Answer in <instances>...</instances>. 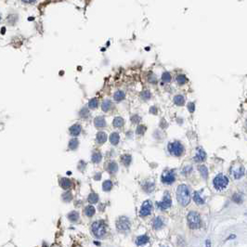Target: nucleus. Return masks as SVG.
<instances>
[{
  "label": "nucleus",
  "mask_w": 247,
  "mask_h": 247,
  "mask_svg": "<svg viewBox=\"0 0 247 247\" xmlns=\"http://www.w3.org/2000/svg\"><path fill=\"white\" fill-rule=\"evenodd\" d=\"M67 217L71 222L74 223L79 219V213L77 211H72L67 215Z\"/></svg>",
  "instance_id": "obj_21"
},
{
  "label": "nucleus",
  "mask_w": 247,
  "mask_h": 247,
  "mask_svg": "<svg viewBox=\"0 0 247 247\" xmlns=\"http://www.w3.org/2000/svg\"><path fill=\"white\" fill-rule=\"evenodd\" d=\"M177 199H178V202L182 206H186L189 203V202H191V196H189V189L186 185L182 184V185H179L178 187Z\"/></svg>",
  "instance_id": "obj_1"
},
{
  "label": "nucleus",
  "mask_w": 247,
  "mask_h": 247,
  "mask_svg": "<svg viewBox=\"0 0 247 247\" xmlns=\"http://www.w3.org/2000/svg\"><path fill=\"white\" fill-rule=\"evenodd\" d=\"M125 98H126V94L124 91H122V90H118V91H116L114 94H113V99L117 102H120V101H124Z\"/></svg>",
  "instance_id": "obj_17"
},
{
  "label": "nucleus",
  "mask_w": 247,
  "mask_h": 247,
  "mask_svg": "<svg viewBox=\"0 0 247 247\" xmlns=\"http://www.w3.org/2000/svg\"><path fill=\"white\" fill-rule=\"evenodd\" d=\"M148 241H149V237L148 236H147V235H141V236L137 237V238L136 244H137V245L140 246V245H143V244H147Z\"/></svg>",
  "instance_id": "obj_23"
},
{
  "label": "nucleus",
  "mask_w": 247,
  "mask_h": 247,
  "mask_svg": "<svg viewBox=\"0 0 247 247\" xmlns=\"http://www.w3.org/2000/svg\"><path fill=\"white\" fill-rule=\"evenodd\" d=\"M162 181L166 184H171L175 181V175L173 171H164L162 175Z\"/></svg>",
  "instance_id": "obj_8"
},
{
  "label": "nucleus",
  "mask_w": 247,
  "mask_h": 247,
  "mask_svg": "<svg viewBox=\"0 0 247 247\" xmlns=\"http://www.w3.org/2000/svg\"><path fill=\"white\" fill-rule=\"evenodd\" d=\"M168 151L171 154H173L175 156H180V155H182L183 151H184V147L180 142L175 141V142H172V143H169Z\"/></svg>",
  "instance_id": "obj_6"
},
{
  "label": "nucleus",
  "mask_w": 247,
  "mask_h": 247,
  "mask_svg": "<svg viewBox=\"0 0 247 247\" xmlns=\"http://www.w3.org/2000/svg\"><path fill=\"white\" fill-rule=\"evenodd\" d=\"M193 200L195 202L197 205H203L205 203V200L200 196L199 192H194V195H193Z\"/></svg>",
  "instance_id": "obj_32"
},
{
  "label": "nucleus",
  "mask_w": 247,
  "mask_h": 247,
  "mask_svg": "<svg viewBox=\"0 0 247 247\" xmlns=\"http://www.w3.org/2000/svg\"><path fill=\"white\" fill-rule=\"evenodd\" d=\"M91 232L94 235V237H96L98 239H101L105 236L106 232H107V229H106V225L103 221H95L92 226H91Z\"/></svg>",
  "instance_id": "obj_2"
},
{
  "label": "nucleus",
  "mask_w": 247,
  "mask_h": 247,
  "mask_svg": "<svg viewBox=\"0 0 247 247\" xmlns=\"http://www.w3.org/2000/svg\"><path fill=\"white\" fill-rule=\"evenodd\" d=\"M198 170L200 171V173H201L202 177H203V178H206L208 177V170H207V168H206L205 165H200V166L198 167Z\"/></svg>",
  "instance_id": "obj_33"
},
{
  "label": "nucleus",
  "mask_w": 247,
  "mask_h": 247,
  "mask_svg": "<svg viewBox=\"0 0 247 247\" xmlns=\"http://www.w3.org/2000/svg\"><path fill=\"white\" fill-rule=\"evenodd\" d=\"M232 201H233L234 203H241L244 200H243V197H241V195L235 193L234 195L232 196Z\"/></svg>",
  "instance_id": "obj_38"
},
{
  "label": "nucleus",
  "mask_w": 247,
  "mask_h": 247,
  "mask_svg": "<svg viewBox=\"0 0 247 247\" xmlns=\"http://www.w3.org/2000/svg\"><path fill=\"white\" fill-rule=\"evenodd\" d=\"M119 140H120V136L118 134L117 132H113L111 134L110 136V142L112 145H117L119 143Z\"/></svg>",
  "instance_id": "obj_22"
},
{
  "label": "nucleus",
  "mask_w": 247,
  "mask_h": 247,
  "mask_svg": "<svg viewBox=\"0 0 247 247\" xmlns=\"http://www.w3.org/2000/svg\"><path fill=\"white\" fill-rule=\"evenodd\" d=\"M81 131H82V127L80 125H78V124H75V125L72 126L69 129L71 136H73V137H77L80 133H81Z\"/></svg>",
  "instance_id": "obj_13"
},
{
  "label": "nucleus",
  "mask_w": 247,
  "mask_h": 247,
  "mask_svg": "<svg viewBox=\"0 0 247 247\" xmlns=\"http://www.w3.org/2000/svg\"><path fill=\"white\" fill-rule=\"evenodd\" d=\"M80 116L81 117H83V118H85V117H87L88 115H89V111H88V109L87 108H83L81 111H80Z\"/></svg>",
  "instance_id": "obj_40"
},
{
  "label": "nucleus",
  "mask_w": 247,
  "mask_h": 247,
  "mask_svg": "<svg viewBox=\"0 0 247 247\" xmlns=\"http://www.w3.org/2000/svg\"><path fill=\"white\" fill-rule=\"evenodd\" d=\"M101 159H102V155H101V153H99V151H94L93 154H92V157H91L92 162H93L94 164H99V163L101 161Z\"/></svg>",
  "instance_id": "obj_24"
},
{
  "label": "nucleus",
  "mask_w": 247,
  "mask_h": 247,
  "mask_svg": "<svg viewBox=\"0 0 247 247\" xmlns=\"http://www.w3.org/2000/svg\"><path fill=\"white\" fill-rule=\"evenodd\" d=\"M87 201H88V203H91V205L97 203L99 202V195L95 192H91L87 197Z\"/></svg>",
  "instance_id": "obj_30"
},
{
  "label": "nucleus",
  "mask_w": 247,
  "mask_h": 247,
  "mask_svg": "<svg viewBox=\"0 0 247 247\" xmlns=\"http://www.w3.org/2000/svg\"><path fill=\"white\" fill-rule=\"evenodd\" d=\"M60 186L65 191H69V189L73 187V181L67 178H60Z\"/></svg>",
  "instance_id": "obj_11"
},
{
  "label": "nucleus",
  "mask_w": 247,
  "mask_h": 247,
  "mask_svg": "<svg viewBox=\"0 0 247 247\" xmlns=\"http://www.w3.org/2000/svg\"><path fill=\"white\" fill-rule=\"evenodd\" d=\"M171 203L172 202H171V198L169 196V194L166 193L165 196L164 197V200L157 203V206L160 209H162V210H165V209H167L171 206Z\"/></svg>",
  "instance_id": "obj_9"
},
{
  "label": "nucleus",
  "mask_w": 247,
  "mask_h": 247,
  "mask_svg": "<svg viewBox=\"0 0 247 247\" xmlns=\"http://www.w3.org/2000/svg\"><path fill=\"white\" fill-rule=\"evenodd\" d=\"M164 226V222L162 220V218L160 216H157L153 220V229L154 230H160L161 228H163Z\"/></svg>",
  "instance_id": "obj_27"
},
{
  "label": "nucleus",
  "mask_w": 247,
  "mask_h": 247,
  "mask_svg": "<svg viewBox=\"0 0 247 247\" xmlns=\"http://www.w3.org/2000/svg\"><path fill=\"white\" fill-rule=\"evenodd\" d=\"M150 112L153 113V114H156V113H157V108H156L155 106H153L150 109Z\"/></svg>",
  "instance_id": "obj_45"
},
{
  "label": "nucleus",
  "mask_w": 247,
  "mask_h": 247,
  "mask_svg": "<svg viewBox=\"0 0 247 247\" xmlns=\"http://www.w3.org/2000/svg\"><path fill=\"white\" fill-rule=\"evenodd\" d=\"M187 219H188V225L189 227L191 228L192 230H196L199 229L202 225V221H201V217L199 216V214L191 211L189 213V215L187 216Z\"/></svg>",
  "instance_id": "obj_3"
},
{
  "label": "nucleus",
  "mask_w": 247,
  "mask_h": 247,
  "mask_svg": "<svg viewBox=\"0 0 247 247\" xmlns=\"http://www.w3.org/2000/svg\"><path fill=\"white\" fill-rule=\"evenodd\" d=\"M188 110L189 111V112H193L194 111H195V104H194L193 102H189L188 103Z\"/></svg>",
  "instance_id": "obj_42"
},
{
  "label": "nucleus",
  "mask_w": 247,
  "mask_h": 247,
  "mask_svg": "<svg viewBox=\"0 0 247 247\" xmlns=\"http://www.w3.org/2000/svg\"><path fill=\"white\" fill-rule=\"evenodd\" d=\"M156 81H157V79H156V76H155V75H154L153 73H151L150 76H149V82L153 83V84H155Z\"/></svg>",
  "instance_id": "obj_43"
},
{
  "label": "nucleus",
  "mask_w": 247,
  "mask_h": 247,
  "mask_svg": "<svg viewBox=\"0 0 247 247\" xmlns=\"http://www.w3.org/2000/svg\"><path fill=\"white\" fill-rule=\"evenodd\" d=\"M116 229L120 232H126L130 229V221L126 216H121L116 221Z\"/></svg>",
  "instance_id": "obj_4"
},
{
  "label": "nucleus",
  "mask_w": 247,
  "mask_h": 247,
  "mask_svg": "<svg viewBox=\"0 0 247 247\" xmlns=\"http://www.w3.org/2000/svg\"><path fill=\"white\" fill-rule=\"evenodd\" d=\"M151 210H153V205H151V201H145L141 205L139 215H140V216H147L151 213Z\"/></svg>",
  "instance_id": "obj_7"
},
{
  "label": "nucleus",
  "mask_w": 247,
  "mask_h": 247,
  "mask_svg": "<svg viewBox=\"0 0 247 247\" xmlns=\"http://www.w3.org/2000/svg\"><path fill=\"white\" fill-rule=\"evenodd\" d=\"M112 103L110 99H105L103 102H102V105H101V109L103 112H109L112 109Z\"/></svg>",
  "instance_id": "obj_25"
},
{
  "label": "nucleus",
  "mask_w": 247,
  "mask_h": 247,
  "mask_svg": "<svg viewBox=\"0 0 247 247\" xmlns=\"http://www.w3.org/2000/svg\"><path fill=\"white\" fill-rule=\"evenodd\" d=\"M107 171L110 174H114L118 171V165L115 162H110L107 165Z\"/></svg>",
  "instance_id": "obj_18"
},
{
  "label": "nucleus",
  "mask_w": 247,
  "mask_h": 247,
  "mask_svg": "<svg viewBox=\"0 0 247 247\" xmlns=\"http://www.w3.org/2000/svg\"><path fill=\"white\" fill-rule=\"evenodd\" d=\"M162 80L164 83H170L171 80H172V76H171V74L168 72H164L162 74Z\"/></svg>",
  "instance_id": "obj_35"
},
{
  "label": "nucleus",
  "mask_w": 247,
  "mask_h": 247,
  "mask_svg": "<svg viewBox=\"0 0 247 247\" xmlns=\"http://www.w3.org/2000/svg\"><path fill=\"white\" fill-rule=\"evenodd\" d=\"M213 183H214V186H215L216 189H223L228 186V184H229V178H228L226 176H224L223 174H219L215 178Z\"/></svg>",
  "instance_id": "obj_5"
},
{
  "label": "nucleus",
  "mask_w": 247,
  "mask_h": 247,
  "mask_svg": "<svg viewBox=\"0 0 247 247\" xmlns=\"http://www.w3.org/2000/svg\"><path fill=\"white\" fill-rule=\"evenodd\" d=\"M132 161V157L129 154H124L121 156V162L125 166H128Z\"/></svg>",
  "instance_id": "obj_26"
},
{
  "label": "nucleus",
  "mask_w": 247,
  "mask_h": 247,
  "mask_svg": "<svg viewBox=\"0 0 247 247\" xmlns=\"http://www.w3.org/2000/svg\"><path fill=\"white\" fill-rule=\"evenodd\" d=\"M94 125L98 128H102L106 126V120L102 116H98L94 119Z\"/></svg>",
  "instance_id": "obj_14"
},
{
  "label": "nucleus",
  "mask_w": 247,
  "mask_h": 247,
  "mask_svg": "<svg viewBox=\"0 0 247 247\" xmlns=\"http://www.w3.org/2000/svg\"><path fill=\"white\" fill-rule=\"evenodd\" d=\"M112 188V182L111 180H105L102 184V189L104 191H110Z\"/></svg>",
  "instance_id": "obj_31"
},
{
  "label": "nucleus",
  "mask_w": 247,
  "mask_h": 247,
  "mask_svg": "<svg viewBox=\"0 0 247 247\" xmlns=\"http://www.w3.org/2000/svg\"><path fill=\"white\" fill-rule=\"evenodd\" d=\"M72 199H73V195H72V193H71L70 191H66L65 193L62 194V200L64 202L69 203V202L72 201Z\"/></svg>",
  "instance_id": "obj_37"
},
{
  "label": "nucleus",
  "mask_w": 247,
  "mask_h": 247,
  "mask_svg": "<svg viewBox=\"0 0 247 247\" xmlns=\"http://www.w3.org/2000/svg\"><path fill=\"white\" fill-rule=\"evenodd\" d=\"M211 246V241L210 240H206V247H210Z\"/></svg>",
  "instance_id": "obj_48"
},
{
  "label": "nucleus",
  "mask_w": 247,
  "mask_h": 247,
  "mask_svg": "<svg viewBox=\"0 0 247 247\" xmlns=\"http://www.w3.org/2000/svg\"><path fill=\"white\" fill-rule=\"evenodd\" d=\"M231 175H233V177L237 179L241 178L244 175V167L241 164L236 166V167L233 166V167L231 168Z\"/></svg>",
  "instance_id": "obj_10"
},
{
  "label": "nucleus",
  "mask_w": 247,
  "mask_h": 247,
  "mask_svg": "<svg viewBox=\"0 0 247 247\" xmlns=\"http://www.w3.org/2000/svg\"><path fill=\"white\" fill-rule=\"evenodd\" d=\"M174 102L178 106H183L185 104V98L183 95H176L174 97Z\"/></svg>",
  "instance_id": "obj_19"
},
{
  "label": "nucleus",
  "mask_w": 247,
  "mask_h": 247,
  "mask_svg": "<svg viewBox=\"0 0 247 247\" xmlns=\"http://www.w3.org/2000/svg\"><path fill=\"white\" fill-rule=\"evenodd\" d=\"M24 3H27V4H31V3H34L35 0H22Z\"/></svg>",
  "instance_id": "obj_47"
},
{
  "label": "nucleus",
  "mask_w": 247,
  "mask_h": 247,
  "mask_svg": "<svg viewBox=\"0 0 247 247\" xmlns=\"http://www.w3.org/2000/svg\"><path fill=\"white\" fill-rule=\"evenodd\" d=\"M79 146V141L77 139H75V137H74V139H72L70 141H69V149L72 150V151H75Z\"/></svg>",
  "instance_id": "obj_28"
},
{
  "label": "nucleus",
  "mask_w": 247,
  "mask_h": 247,
  "mask_svg": "<svg viewBox=\"0 0 247 247\" xmlns=\"http://www.w3.org/2000/svg\"><path fill=\"white\" fill-rule=\"evenodd\" d=\"M101 178V173H96V175L94 176V179L95 180H99Z\"/></svg>",
  "instance_id": "obj_46"
},
{
  "label": "nucleus",
  "mask_w": 247,
  "mask_h": 247,
  "mask_svg": "<svg viewBox=\"0 0 247 247\" xmlns=\"http://www.w3.org/2000/svg\"><path fill=\"white\" fill-rule=\"evenodd\" d=\"M95 213H96V209L93 205H87L84 208V214L87 217H92L95 215Z\"/></svg>",
  "instance_id": "obj_16"
},
{
  "label": "nucleus",
  "mask_w": 247,
  "mask_h": 247,
  "mask_svg": "<svg viewBox=\"0 0 247 247\" xmlns=\"http://www.w3.org/2000/svg\"><path fill=\"white\" fill-rule=\"evenodd\" d=\"M107 140V134L103 131H99L98 132V134L96 136V141L99 144H103L105 143Z\"/></svg>",
  "instance_id": "obj_15"
},
{
  "label": "nucleus",
  "mask_w": 247,
  "mask_h": 247,
  "mask_svg": "<svg viewBox=\"0 0 247 247\" xmlns=\"http://www.w3.org/2000/svg\"><path fill=\"white\" fill-rule=\"evenodd\" d=\"M124 124H125V120L120 116L115 117L112 121V125L114 127H122L124 126Z\"/></svg>",
  "instance_id": "obj_29"
},
{
  "label": "nucleus",
  "mask_w": 247,
  "mask_h": 247,
  "mask_svg": "<svg viewBox=\"0 0 247 247\" xmlns=\"http://www.w3.org/2000/svg\"><path fill=\"white\" fill-rule=\"evenodd\" d=\"M140 120H141L140 116H139L137 114H135V115H133V116L131 117V122H132L133 124H137L139 122H140Z\"/></svg>",
  "instance_id": "obj_41"
},
{
  "label": "nucleus",
  "mask_w": 247,
  "mask_h": 247,
  "mask_svg": "<svg viewBox=\"0 0 247 247\" xmlns=\"http://www.w3.org/2000/svg\"><path fill=\"white\" fill-rule=\"evenodd\" d=\"M99 106V101L98 99L94 98V99H91L88 102V107L90 109H97Z\"/></svg>",
  "instance_id": "obj_34"
},
{
  "label": "nucleus",
  "mask_w": 247,
  "mask_h": 247,
  "mask_svg": "<svg viewBox=\"0 0 247 247\" xmlns=\"http://www.w3.org/2000/svg\"><path fill=\"white\" fill-rule=\"evenodd\" d=\"M145 131H146V126L140 125V126H139L137 127L136 133H137V135H143Z\"/></svg>",
  "instance_id": "obj_39"
},
{
  "label": "nucleus",
  "mask_w": 247,
  "mask_h": 247,
  "mask_svg": "<svg viewBox=\"0 0 247 247\" xmlns=\"http://www.w3.org/2000/svg\"><path fill=\"white\" fill-rule=\"evenodd\" d=\"M206 159V153L202 148H197V154L194 156L195 162H203Z\"/></svg>",
  "instance_id": "obj_12"
},
{
  "label": "nucleus",
  "mask_w": 247,
  "mask_h": 247,
  "mask_svg": "<svg viewBox=\"0 0 247 247\" xmlns=\"http://www.w3.org/2000/svg\"><path fill=\"white\" fill-rule=\"evenodd\" d=\"M84 168H85V163L84 162V161H80L79 162V166H78V169L83 171Z\"/></svg>",
  "instance_id": "obj_44"
},
{
  "label": "nucleus",
  "mask_w": 247,
  "mask_h": 247,
  "mask_svg": "<svg viewBox=\"0 0 247 247\" xmlns=\"http://www.w3.org/2000/svg\"><path fill=\"white\" fill-rule=\"evenodd\" d=\"M140 97L143 101H149V99L151 98V93L149 91V90H144V91L140 94Z\"/></svg>",
  "instance_id": "obj_36"
},
{
  "label": "nucleus",
  "mask_w": 247,
  "mask_h": 247,
  "mask_svg": "<svg viewBox=\"0 0 247 247\" xmlns=\"http://www.w3.org/2000/svg\"><path fill=\"white\" fill-rule=\"evenodd\" d=\"M176 82L178 85H183L188 82V78L186 77V75L183 74H178L177 77H176Z\"/></svg>",
  "instance_id": "obj_20"
}]
</instances>
